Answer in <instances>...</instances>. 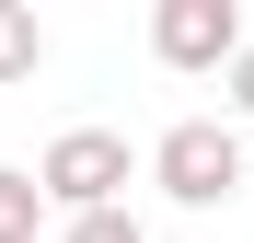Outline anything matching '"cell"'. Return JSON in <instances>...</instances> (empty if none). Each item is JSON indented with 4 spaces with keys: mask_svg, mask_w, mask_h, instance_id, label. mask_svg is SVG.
<instances>
[{
    "mask_svg": "<svg viewBox=\"0 0 254 243\" xmlns=\"http://www.w3.org/2000/svg\"><path fill=\"white\" fill-rule=\"evenodd\" d=\"M150 185L174 197V209H231V197H243V128L174 116V128L150 139Z\"/></svg>",
    "mask_w": 254,
    "mask_h": 243,
    "instance_id": "6da1fadb",
    "label": "cell"
},
{
    "mask_svg": "<svg viewBox=\"0 0 254 243\" xmlns=\"http://www.w3.org/2000/svg\"><path fill=\"white\" fill-rule=\"evenodd\" d=\"M127 174H139V162H127V139L116 128H58L47 139V162H35V197H47V209H127Z\"/></svg>",
    "mask_w": 254,
    "mask_h": 243,
    "instance_id": "7a4b0ae2",
    "label": "cell"
},
{
    "mask_svg": "<svg viewBox=\"0 0 254 243\" xmlns=\"http://www.w3.org/2000/svg\"><path fill=\"white\" fill-rule=\"evenodd\" d=\"M231 47H243V12L231 0H162L150 12V58L162 70H231Z\"/></svg>",
    "mask_w": 254,
    "mask_h": 243,
    "instance_id": "3957f363",
    "label": "cell"
},
{
    "mask_svg": "<svg viewBox=\"0 0 254 243\" xmlns=\"http://www.w3.org/2000/svg\"><path fill=\"white\" fill-rule=\"evenodd\" d=\"M47 70V23H35V0H0V81H35Z\"/></svg>",
    "mask_w": 254,
    "mask_h": 243,
    "instance_id": "277c9868",
    "label": "cell"
},
{
    "mask_svg": "<svg viewBox=\"0 0 254 243\" xmlns=\"http://www.w3.org/2000/svg\"><path fill=\"white\" fill-rule=\"evenodd\" d=\"M35 232H47V197H35V174L0 162V243H35Z\"/></svg>",
    "mask_w": 254,
    "mask_h": 243,
    "instance_id": "5b68a950",
    "label": "cell"
},
{
    "mask_svg": "<svg viewBox=\"0 0 254 243\" xmlns=\"http://www.w3.org/2000/svg\"><path fill=\"white\" fill-rule=\"evenodd\" d=\"M69 243H150V232H139V209H81Z\"/></svg>",
    "mask_w": 254,
    "mask_h": 243,
    "instance_id": "8992f818",
    "label": "cell"
},
{
    "mask_svg": "<svg viewBox=\"0 0 254 243\" xmlns=\"http://www.w3.org/2000/svg\"><path fill=\"white\" fill-rule=\"evenodd\" d=\"M220 81H231V116H243V128H254V35H243V47H231V70H220Z\"/></svg>",
    "mask_w": 254,
    "mask_h": 243,
    "instance_id": "52a82bcc",
    "label": "cell"
}]
</instances>
